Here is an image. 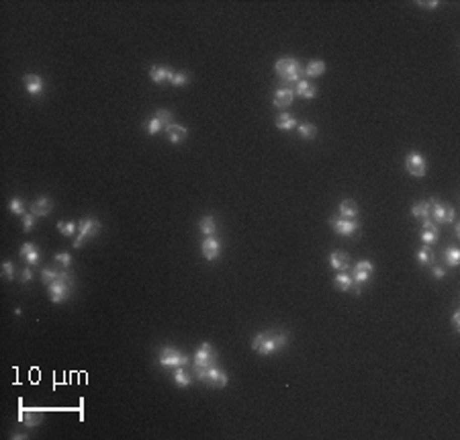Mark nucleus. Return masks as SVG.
<instances>
[{"instance_id": "obj_31", "label": "nucleus", "mask_w": 460, "mask_h": 440, "mask_svg": "<svg viewBox=\"0 0 460 440\" xmlns=\"http://www.w3.org/2000/svg\"><path fill=\"white\" fill-rule=\"evenodd\" d=\"M174 381H176V385H178V387H182V389L190 387V377H188V373H186L182 367L174 369Z\"/></svg>"}, {"instance_id": "obj_36", "label": "nucleus", "mask_w": 460, "mask_h": 440, "mask_svg": "<svg viewBox=\"0 0 460 440\" xmlns=\"http://www.w3.org/2000/svg\"><path fill=\"white\" fill-rule=\"evenodd\" d=\"M9 209H11V213H15V215H23V213H25V205H23V201H21L19 197L11 199V203H9Z\"/></svg>"}, {"instance_id": "obj_35", "label": "nucleus", "mask_w": 460, "mask_h": 440, "mask_svg": "<svg viewBox=\"0 0 460 440\" xmlns=\"http://www.w3.org/2000/svg\"><path fill=\"white\" fill-rule=\"evenodd\" d=\"M188 82V72H174L172 74V78H170V84L172 86H184Z\"/></svg>"}, {"instance_id": "obj_39", "label": "nucleus", "mask_w": 460, "mask_h": 440, "mask_svg": "<svg viewBox=\"0 0 460 440\" xmlns=\"http://www.w3.org/2000/svg\"><path fill=\"white\" fill-rule=\"evenodd\" d=\"M55 262H60L64 268H68V266L72 264V256H70L68 252H58V254H55Z\"/></svg>"}, {"instance_id": "obj_28", "label": "nucleus", "mask_w": 460, "mask_h": 440, "mask_svg": "<svg viewBox=\"0 0 460 440\" xmlns=\"http://www.w3.org/2000/svg\"><path fill=\"white\" fill-rule=\"evenodd\" d=\"M434 258H436V256H434V250H432L430 246H426V244L417 250V260H419L421 264H432Z\"/></svg>"}, {"instance_id": "obj_13", "label": "nucleus", "mask_w": 460, "mask_h": 440, "mask_svg": "<svg viewBox=\"0 0 460 440\" xmlns=\"http://www.w3.org/2000/svg\"><path fill=\"white\" fill-rule=\"evenodd\" d=\"M51 209H53V201H51V199H47V197H39L31 205V213L35 217H47L51 213Z\"/></svg>"}, {"instance_id": "obj_23", "label": "nucleus", "mask_w": 460, "mask_h": 440, "mask_svg": "<svg viewBox=\"0 0 460 440\" xmlns=\"http://www.w3.org/2000/svg\"><path fill=\"white\" fill-rule=\"evenodd\" d=\"M325 62L323 60H313V62H309L307 64V68H305V76H309V78H319V76H323L325 74Z\"/></svg>"}, {"instance_id": "obj_4", "label": "nucleus", "mask_w": 460, "mask_h": 440, "mask_svg": "<svg viewBox=\"0 0 460 440\" xmlns=\"http://www.w3.org/2000/svg\"><path fill=\"white\" fill-rule=\"evenodd\" d=\"M430 219L434 223H454V217H456V211L452 205L448 203H442L438 199H430Z\"/></svg>"}, {"instance_id": "obj_6", "label": "nucleus", "mask_w": 460, "mask_h": 440, "mask_svg": "<svg viewBox=\"0 0 460 440\" xmlns=\"http://www.w3.org/2000/svg\"><path fill=\"white\" fill-rule=\"evenodd\" d=\"M70 287H72V278H70L66 272L60 274L55 281L47 287V295H49L51 303H62V301L70 295Z\"/></svg>"}, {"instance_id": "obj_11", "label": "nucleus", "mask_w": 460, "mask_h": 440, "mask_svg": "<svg viewBox=\"0 0 460 440\" xmlns=\"http://www.w3.org/2000/svg\"><path fill=\"white\" fill-rule=\"evenodd\" d=\"M374 272V264L370 262V260H360V262H356L354 264V270H352V281L354 283H358V285H364L368 278H370V274Z\"/></svg>"}, {"instance_id": "obj_7", "label": "nucleus", "mask_w": 460, "mask_h": 440, "mask_svg": "<svg viewBox=\"0 0 460 440\" xmlns=\"http://www.w3.org/2000/svg\"><path fill=\"white\" fill-rule=\"evenodd\" d=\"M158 361H160L162 367H168V369H178V367L188 365V358H186L180 350L170 348V346L160 348V352H158Z\"/></svg>"}, {"instance_id": "obj_22", "label": "nucleus", "mask_w": 460, "mask_h": 440, "mask_svg": "<svg viewBox=\"0 0 460 440\" xmlns=\"http://www.w3.org/2000/svg\"><path fill=\"white\" fill-rule=\"evenodd\" d=\"M166 133H168V139H170L172 143H180V141H184V139H186V135H188L186 127L176 125V123H172L170 127H166Z\"/></svg>"}, {"instance_id": "obj_33", "label": "nucleus", "mask_w": 460, "mask_h": 440, "mask_svg": "<svg viewBox=\"0 0 460 440\" xmlns=\"http://www.w3.org/2000/svg\"><path fill=\"white\" fill-rule=\"evenodd\" d=\"M29 428H33V426H37V424H41V414L39 412H35V410H31V412H27V414H23V418H21Z\"/></svg>"}, {"instance_id": "obj_40", "label": "nucleus", "mask_w": 460, "mask_h": 440, "mask_svg": "<svg viewBox=\"0 0 460 440\" xmlns=\"http://www.w3.org/2000/svg\"><path fill=\"white\" fill-rule=\"evenodd\" d=\"M35 219H37V217H35L33 213H31V215H25V217H23V229H25V231H31L33 225H35Z\"/></svg>"}, {"instance_id": "obj_42", "label": "nucleus", "mask_w": 460, "mask_h": 440, "mask_svg": "<svg viewBox=\"0 0 460 440\" xmlns=\"http://www.w3.org/2000/svg\"><path fill=\"white\" fill-rule=\"evenodd\" d=\"M452 326H454V332L460 330V311H454V315H452Z\"/></svg>"}, {"instance_id": "obj_34", "label": "nucleus", "mask_w": 460, "mask_h": 440, "mask_svg": "<svg viewBox=\"0 0 460 440\" xmlns=\"http://www.w3.org/2000/svg\"><path fill=\"white\" fill-rule=\"evenodd\" d=\"M58 229H60V233H64V235H68V237H72V235H74V231H76V223H74V221H66V219H62V221H58Z\"/></svg>"}, {"instance_id": "obj_16", "label": "nucleus", "mask_w": 460, "mask_h": 440, "mask_svg": "<svg viewBox=\"0 0 460 440\" xmlns=\"http://www.w3.org/2000/svg\"><path fill=\"white\" fill-rule=\"evenodd\" d=\"M293 99H295L293 88H289V86H280V88H276V92H274V107H278V109H286V107L293 103Z\"/></svg>"}, {"instance_id": "obj_44", "label": "nucleus", "mask_w": 460, "mask_h": 440, "mask_svg": "<svg viewBox=\"0 0 460 440\" xmlns=\"http://www.w3.org/2000/svg\"><path fill=\"white\" fill-rule=\"evenodd\" d=\"M419 7H428V9H436L438 7V3H436V0H432V3H417Z\"/></svg>"}, {"instance_id": "obj_18", "label": "nucleus", "mask_w": 460, "mask_h": 440, "mask_svg": "<svg viewBox=\"0 0 460 440\" xmlns=\"http://www.w3.org/2000/svg\"><path fill=\"white\" fill-rule=\"evenodd\" d=\"M438 235H440L438 225H436L432 219L424 221V233H421V239H424V244H426V246H432L434 242H438Z\"/></svg>"}, {"instance_id": "obj_21", "label": "nucleus", "mask_w": 460, "mask_h": 440, "mask_svg": "<svg viewBox=\"0 0 460 440\" xmlns=\"http://www.w3.org/2000/svg\"><path fill=\"white\" fill-rule=\"evenodd\" d=\"M339 217L346 219H356L358 217V205L352 201V199H343L339 203Z\"/></svg>"}, {"instance_id": "obj_17", "label": "nucleus", "mask_w": 460, "mask_h": 440, "mask_svg": "<svg viewBox=\"0 0 460 440\" xmlns=\"http://www.w3.org/2000/svg\"><path fill=\"white\" fill-rule=\"evenodd\" d=\"M329 264L333 270H348L350 266V254L348 252H343V250H335L329 258Z\"/></svg>"}, {"instance_id": "obj_19", "label": "nucleus", "mask_w": 460, "mask_h": 440, "mask_svg": "<svg viewBox=\"0 0 460 440\" xmlns=\"http://www.w3.org/2000/svg\"><path fill=\"white\" fill-rule=\"evenodd\" d=\"M19 254H21V258L27 260L29 264H37V262H39V248H37L35 244H31V242L23 244L21 250H19Z\"/></svg>"}, {"instance_id": "obj_9", "label": "nucleus", "mask_w": 460, "mask_h": 440, "mask_svg": "<svg viewBox=\"0 0 460 440\" xmlns=\"http://www.w3.org/2000/svg\"><path fill=\"white\" fill-rule=\"evenodd\" d=\"M405 168L411 176L415 178H421V176H426V170H428V164H426V160L421 154L417 152H409L407 158H405Z\"/></svg>"}, {"instance_id": "obj_8", "label": "nucleus", "mask_w": 460, "mask_h": 440, "mask_svg": "<svg viewBox=\"0 0 460 440\" xmlns=\"http://www.w3.org/2000/svg\"><path fill=\"white\" fill-rule=\"evenodd\" d=\"M217 365V352L209 342H203L195 354V369H207Z\"/></svg>"}, {"instance_id": "obj_2", "label": "nucleus", "mask_w": 460, "mask_h": 440, "mask_svg": "<svg viewBox=\"0 0 460 440\" xmlns=\"http://www.w3.org/2000/svg\"><path fill=\"white\" fill-rule=\"evenodd\" d=\"M274 72L278 74V78H282L284 82H299L301 80V66L297 60L293 58H280L276 64H274Z\"/></svg>"}, {"instance_id": "obj_12", "label": "nucleus", "mask_w": 460, "mask_h": 440, "mask_svg": "<svg viewBox=\"0 0 460 440\" xmlns=\"http://www.w3.org/2000/svg\"><path fill=\"white\" fill-rule=\"evenodd\" d=\"M201 250H203V256L207 258V260H217L219 258V254H221V244L217 242V237H213V235H209V237H205L203 239V246H201Z\"/></svg>"}, {"instance_id": "obj_32", "label": "nucleus", "mask_w": 460, "mask_h": 440, "mask_svg": "<svg viewBox=\"0 0 460 440\" xmlns=\"http://www.w3.org/2000/svg\"><path fill=\"white\" fill-rule=\"evenodd\" d=\"M299 133L303 139H313L317 135V127L313 123H299Z\"/></svg>"}, {"instance_id": "obj_37", "label": "nucleus", "mask_w": 460, "mask_h": 440, "mask_svg": "<svg viewBox=\"0 0 460 440\" xmlns=\"http://www.w3.org/2000/svg\"><path fill=\"white\" fill-rule=\"evenodd\" d=\"M58 276H60V274H58L55 270H51V268H43V270H41V281H43V285H47V287L55 281Z\"/></svg>"}, {"instance_id": "obj_41", "label": "nucleus", "mask_w": 460, "mask_h": 440, "mask_svg": "<svg viewBox=\"0 0 460 440\" xmlns=\"http://www.w3.org/2000/svg\"><path fill=\"white\" fill-rule=\"evenodd\" d=\"M31 278H33V272H31V268H23V272H21V283H29L31 281Z\"/></svg>"}, {"instance_id": "obj_27", "label": "nucleus", "mask_w": 460, "mask_h": 440, "mask_svg": "<svg viewBox=\"0 0 460 440\" xmlns=\"http://www.w3.org/2000/svg\"><path fill=\"white\" fill-rule=\"evenodd\" d=\"M335 285L339 291H350L354 287V281H352V276L346 274V272H337L335 274Z\"/></svg>"}, {"instance_id": "obj_1", "label": "nucleus", "mask_w": 460, "mask_h": 440, "mask_svg": "<svg viewBox=\"0 0 460 440\" xmlns=\"http://www.w3.org/2000/svg\"><path fill=\"white\" fill-rule=\"evenodd\" d=\"M286 342H289L286 332H260V334L254 336L252 348H254L258 354L270 356V354H274L276 350L284 348Z\"/></svg>"}, {"instance_id": "obj_3", "label": "nucleus", "mask_w": 460, "mask_h": 440, "mask_svg": "<svg viewBox=\"0 0 460 440\" xmlns=\"http://www.w3.org/2000/svg\"><path fill=\"white\" fill-rule=\"evenodd\" d=\"M195 373H197L201 383H205L209 387H217V389H223L227 385V381H229L227 373L221 371L217 365L215 367H207V369H195Z\"/></svg>"}, {"instance_id": "obj_29", "label": "nucleus", "mask_w": 460, "mask_h": 440, "mask_svg": "<svg viewBox=\"0 0 460 440\" xmlns=\"http://www.w3.org/2000/svg\"><path fill=\"white\" fill-rule=\"evenodd\" d=\"M145 129H147V133H149V135H158L162 129H166V125L162 123V119H160V117L153 115V117L149 119V121H147V127H145Z\"/></svg>"}, {"instance_id": "obj_26", "label": "nucleus", "mask_w": 460, "mask_h": 440, "mask_svg": "<svg viewBox=\"0 0 460 440\" xmlns=\"http://www.w3.org/2000/svg\"><path fill=\"white\" fill-rule=\"evenodd\" d=\"M201 231H203V235H215V231H217V219L213 217V215H205L203 219H201Z\"/></svg>"}, {"instance_id": "obj_5", "label": "nucleus", "mask_w": 460, "mask_h": 440, "mask_svg": "<svg viewBox=\"0 0 460 440\" xmlns=\"http://www.w3.org/2000/svg\"><path fill=\"white\" fill-rule=\"evenodd\" d=\"M100 229H102V223H100L96 217H84V219L80 221V233H78V237L74 239V248H76V250L82 248V244L88 242V239H90L92 235H96Z\"/></svg>"}, {"instance_id": "obj_25", "label": "nucleus", "mask_w": 460, "mask_h": 440, "mask_svg": "<svg viewBox=\"0 0 460 440\" xmlns=\"http://www.w3.org/2000/svg\"><path fill=\"white\" fill-rule=\"evenodd\" d=\"M411 213H413V217H417L421 223L428 221V219H430V203H428V201H419V203H415L413 209H411Z\"/></svg>"}, {"instance_id": "obj_14", "label": "nucleus", "mask_w": 460, "mask_h": 440, "mask_svg": "<svg viewBox=\"0 0 460 440\" xmlns=\"http://www.w3.org/2000/svg\"><path fill=\"white\" fill-rule=\"evenodd\" d=\"M23 82H25V88H27V92H29L31 96L41 94V90H43V80H41V76H37V74H25Z\"/></svg>"}, {"instance_id": "obj_30", "label": "nucleus", "mask_w": 460, "mask_h": 440, "mask_svg": "<svg viewBox=\"0 0 460 440\" xmlns=\"http://www.w3.org/2000/svg\"><path fill=\"white\" fill-rule=\"evenodd\" d=\"M444 258H446V262H448V266H458V262H460V250L456 248V246H450V248H446L444 250Z\"/></svg>"}, {"instance_id": "obj_24", "label": "nucleus", "mask_w": 460, "mask_h": 440, "mask_svg": "<svg viewBox=\"0 0 460 440\" xmlns=\"http://www.w3.org/2000/svg\"><path fill=\"white\" fill-rule=\"evenodd\" d=\"M276 127L282 129V131H291L297 127V119L291 115V113H280L276 117Z\"/></svg>"}, {"instance_id": "obj_43", "label": "nucleus", "mask_w": 460, "mask_h": 440, "mask_svg": "<svg viewBox=\"0 0 460 440\" xmlns=\"http://www.w3.org/2000/svg\"><path fill=\"white\" fill-rule=\"evenodd\" d=\"M432 274H434L436 278H442V276H446V270H444L442 266H434V268H432Z\"/></svg>"}, {"instance_id": "obj_15", "label": "nucleus", "mask_w": 460, "mask_h": 440, "mask_svg": "<svg viewBox=\"0 0 460 440\" xmlns=\"http://www.w3.org/2000/svg\"><path fill=\"white\" fill-rule=\"evenodd\" d=\"M174 70L166 68V66H151L149 68V78H151V82H156V84H162V82H170V78H172Z\"/></svg>"}, {"instance_id": "obj_20", "label": "nucleus", "mask_w": 460, "mask_h": 440, "mask_svg": "<svg viewBox=\"0 0 460 440\" xmlns=\"http://www.w3.org/2000/svg\"><path fill=\"white\" fill-rule=\"evenodd\" d=\"M295 90H297V94L301 99H315L317 96V86H313L309 80H299Z\"/></svg>"}, {"instance_id": "obj_10", "label": "nucleus", "mask_w": 460, "mask_h": 440, "mask_svg": "<svg viewBox=\"0 0 460 440\" xmlns=\"http://www.w3.org/2000/svg\"><path fill=\"white\" fill-rule=\"evenodd\" d=\"M329 225L333 227V231L335 233H339V235H352L356 229H358V221H354V219H346V217H329Z\"/></svg>"}, {"instance_id": "obj_38", "label": "nucleus", "mask_w": 460, "mask_h": 440, "mask_svg": "<svg viewBox=\"0 0 460 440\" xmlns=\"http://www.w3.org/2000/svg\"><path fill=\"white\" fill-rule=\"evenodd\" d=\"M3 274H5L7 281H13V278H15V264L7 260V262L3 264Z\"/></svg>"}]
</instances>
